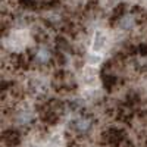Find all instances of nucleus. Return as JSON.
Here are the masks:
<instances>
[{
	"mask_svg": "<svg viewBox=\"0 0 147 147\" xmlns=\"http://www.w3.org/2000/svg\"><path fill=\"white\" fill-rule=\"evenodd\" d=\"M52 59H53V53L46 44H40L38 47L35 49L34 56H32L34 63L37 66H41V68H46L49 63H50Z\"/></svg>",
	"mask_w": 147,
	"mask_h": 147,
	"instance_id": "obj_1",
	"label": "nucleus"
},
{
	"mask_svg": "<svg viewBox=\"0 0 147 147\" xmlns=\"http://www.w3.org/2000/svg\"><path fill=\"white\" fill-rule=\"evenodd\" d=\"M137 25V18L132 13H124L118 21V28L122 31H132Z\"/></svg>",
	"mask_w": 147,
	"mask_h": 147,
	"instance_id": "obj_3",
	"label": "nucleus"
},
{
	"mask_svg": "<svg viewBox=\"0 0 147 147\" xmlns=\"http://www.w3.org/2000/svg\"><path fill=\"white\" fill-rule=\"evenodd\" d=\"M107 44H109L107 34L102 30H97L93 35V40H91V52L93 53H102L107 47Z\"/></svg>",
	"mask_w": 147,
	"mask_h": 147,
	"instance_id": "obj_2",
	"label": "nucleus"
}]
</instances>
